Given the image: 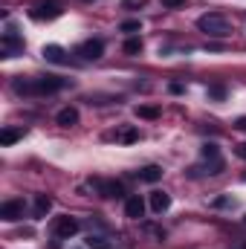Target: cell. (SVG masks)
Masks as SVG:
<instances>
[{
    "mask_svg": "<svg viewBox=\"0 0 246 249\" xmlns=\"http://www.w3.org/2000/svg\"><path fill=\"white\" fill-rule=\"evenodd\" d=\"M67 87V81L58 75H38V78H18L15 81V93L20 96H50Z\"/></svg>",
    "mask_w": 246,
    "mask_h": 249,
    "instance_id": "cell-1",
    "label": "cell"
},
{
    "mask_svg": "<svg viewBox=\"0 0 246 249\" xmlns=\"http://www.w3.org/2000/svg\"><path fill=\"white\" fill-rule=\"evenodd\" d=\"M197 29L206 32L209 38H229L232 35V23L223 15H217V12H209V15L197 18Z\"/></svg>",
    "mask_w": 246,
    "mask_h": 249,
    "instance_id": "cell-2",
    "label": "cell"
},
{
    "mask_svg": "<svg viewBox=\"0 0 246 249\" xmlns=\"http://www.w3.org/2000/svg\"><path fill=\"white\" fill-rule=\"evenodd\" d=\"M61 15H64L61 0H38L32 6V18H38V20H55Z\"/></svg>",
    "mask_w": 246,
    "mask_h": 249,
    "instance_id": "cell-3",
    "label": "cell"
},
{
    "mask_svg": "<svg viewBox=\"0 0 246 249\" xmlns=\"http://www.w3.org/2000/svg\"><path fill=\"white\" fill-rule=\"evenodd\" d=\"M75 232H78V220H75V217H70V214H61V217H55V220H53V235H55V238H61V241H70Z\"/></svg>",
    "mask_w": 246,
    "mask_h": 249,
    "instance_id": "cell-4",
    "label": "cell"
},
{
    "mask_svg": "<svg viewBox=\"0 0 246 249\" xmlns=\"http://www.w3.org/2000/svg\"><path fill=\"white\" fill-rule=\"evenodd\" d=\"M0 50H3V55H6V58H15L18 53H23V41L9 29V32L3 35V41H0Z\"/></svg>",
    "mask_w": 246,
    "mask_h": 249,
    "instance_id": "cell-5",
    "label": "cell"
},
{
    "mask_svg": "<svg viewBox=\"0 0 246 249\" xmlns=\"http://www.w3.org/2000/svg\"><path fill=\"white\" fill-rule=\"evenodd\" d=\"M23 212H26V206H23V200H6L3 206H0V217L3 220H20L23 217Z\"/></svg>",
    "mask_w": 246,
    "mask_h": 249,
    "instance_id": "cell-6",
    "label": "cell"
},
{
    "mask_svg": "<svg viewBox=\"0 0 246 249\" xmlns=\"http://www.w3.org/2000/svg\"><path fill=\"white\" fill-rule=\"evenodd\" d=\"M78 55H84V58H102L105 55V41H99V38H90V41H84L81 47H78Z\"/></svg>",
    "mask_w": 246,
    "mask_h": 249,
    "instance_id": "cell-7",
    "label": "cell"
},
{
    "mask_svg": "<svg viewBox=\"0 0 246 249\" xmlns=\"http://www.w3.org/2000/svg\"><path fill=\"white\" fill-rule=\"evenodd\" d=\"M124 214L130 217V220H139L142 214H145V200L136 194V197H127V203H124Z\"/></svg>",
    "mask_w": 246,
    "mask_h": 249,
    "instance_id": "cell-8",
    "label": "cell"
},
{
    "mask_svg": "<svg viewBox=\"0 0 246 249\" xmlns=\"http://www.w3.org/2000/svg\"><path fill=\"white\" fill-rule=\"evenodd\" d=\"M93 186L102 191V197H122V183L116 180H93Z\"/></svg>",
    "mask_w": 246,
    "mask_h": 249,
    "instance_id": "cell-9",
    "label": "cell"
},
{
    "mask_svg": "<svg viewBox=\"0 0 246 249\" xmlns=\"http://www.w3.org/2000/svg\"><path fill=\"white\" fill-rule=\"evenodd\" d=\"M168 206H171V197H168L165 191H151V209H154L157 214L168 212Z\"/></svg>",
    "mask_w": 246,
    "mask_h": 249,
    "instance_id": "cell-10",
    "label": "cell"
},
{
    "mask_svg": "<svg viewBox=\"0 0 246 249\" xmlns=\"http://www.w3.org/2000/svg\"><path fill=\"white\" fill-rule=\"evenodd\" d=\"M44 58L53 61V64H67V53H64L58 44H47L44 47Z\"/></svg>",
    "mask_w": 246,
    "mask_h": 249,
    "instance_id": "cell-11",
    "label": "cell"
},
{
    "mask_svg": "<svg viewBox=\"0 0 246 249\" xmlns=\"http://www.w3.org/2000/svg\"><path fill=\"white\" fill-rule=\"evenodd\" d=\"M55 122L64 124V127H72V124H78V110H75V107H64V110H58Z\"/></svg>",
    "mask_w": 246,
    "mask_h": 249,
    "instance_id": "cell-12",
    "label": "cell"
},
{
    "mask_svg": "<svg viewBox=\"0 0 246 249\" xmlns=\"http://www.w3.org/2000/svg\"><path fill=\"white\" fill-rule=\"evenodd\" d=\"M20 136H23V130H20V127H3V130H0V145L6 148V145L18 142Z\"/></svg>",
    "mask_w": 246,
    "mask_h": 249,
    "instance_id": "cell-13",
    "label": "cell"
},
{
    "mask_svg": "<svg viewBox=\"0 0 246 249\" xmlns=\"http://www.w3.org/2000/svg\"><path fill=\"white\" fill-rule=\"evenodd\" d=\"M162 177V168L159 165H145L142 171H139V180H145V183H157Z\"/></svg>",
    "mask_w": 246,
    "mask_h": 249,
    "instance_id": "cell-14",
    "label": "cell"
},
{
    "mask_svg": "<svg viewBox=\"0 0 246 249\" xmlns=\"http://www.w3.org/2000/svg\"><path fill=\"white\" fill-rule=\"evenodd\" d=\"M50 209H53V200H50L47 194H38V197H35V214H38V217H47Z\"/></svg>",
    "mask_w": 246,
    "mask_h": 249,
    "instance_id": "cell-15",
    "label": "cell"
},
{
    "mask_svg": "<svg viewBox=\"0 0 246 249\" xmlns=\"http://www.w3.org/2000/svg\"><path fill=\"white\" fill-rule=\"evenodd\" d=\"M136 116H139V119H157V116H159V107H154V105H139V107H136Z\"/></svg>",
    "mask_w": 246,
    "mask_h": 249,
    "instance_id": "cell-16",
    "label": "cell"
},
{
    "mask_svg": "<svg viewBox=\"0 0 246 249\" xmlns=\"http://www.w3.org/2000/svg\"><path fill=\"white\" fill-rule=\"evenodd\" d=\"M116 139L124 142V145H130V142H136V139H139V130H136V127H124V130L116 133Z\"/></svg>",
    "mask_w": 246,
    "mask_h": 249,
    "instance_id": "cell-17",
    "label": "cell"
},
{
    "mask_svg": "<svg viewBox=\"0 0 246 249\" xmlns=\"http://www.w3.org/2000/svg\"><path fill=\"white\" fill-rule=\"evenodd\" d=\"M122 50L127 53V55H139V53H142V41H139V38H127Z\"/></svg>",
    "mask_w": 246,
    "mask_h": 249,
    "instance_id": "cell-18",
    "label": "cell"
},
{
    "mask_svg": "<svg viewBox=\"0 0 246 249\" xmlns=\"http://www.w3.org/2000/svg\"><path fill=\"white\" fill-rule=\"evenodd\" d=\"M87 247L90 249H110V244H107L105 238H93V235H90V238H87Z\"/></svg>",
    "mask_w": 246,
    "mask_h": 249,
    "instance_id": "cell-19",
    "label": "cell"
},
{
    "mask_svg": "<svg viewBox=\"0 0 246 249\" xmlns=\"http://www.w3.org/2000/svg\"><path fill=\"white\" fill-rule=\"evenodd\" d=\"M119 29H122V32H142V23H139V20H124Z\"/></svg>",
    "mask_w": 246,
    "mask_h": 249,
    "instance_id": "cell-20",
    "label": "cell"
},
{
    "mask_svg": "<svg viewBox=\"0 0 246 249\" xmlns=\"http://www.w3.org/2000/svg\"><path fill=\"white\" fill-rule=\"evenodd\" d=\"M217 145H203V160H217Z\"/></svg>",
    "mask_w": 246,
    "mask_h": 249,
    "instance_id": "cell-21",
    "label": "cell"
},
{
    "mask_svg": "<svg viewBox=\"0 0 246 249\" xmlns=\"http://www.w3.org/2000/svg\"><path fill=\"white\" fill-rule=\"evenodd\" d=\"M223 93H226V90H223L220 84H214V87H209V96H211V99H223Z\"/></svg>",
    "mask_w": 246,
    "mask_h": 249,
    "instance_id": "cell-22",
    "label": "cell"
},
{
    "mask_svg": "<svg viewBox=\"0 0 246 249\" xmlns=\"http://www.w3.org/2000/svg\"><path fill=\"white\" fill-rule=\"evenodd\" d=\"M162 6L165 9H180V6H185V0H162Z\"/></svg>",
    "mask_w": 246,
    "mask_h": 249,
    "instance_id": "cell-23",
    "label": "cell"
},
{
    "mask_svg": "<svg viewBox=\"0 0 246 249\" xmlns=\"http://www.w3.org/2000/svg\"><path fill=\"white\" fill-rule=\"evenodd\" d=\"M238 157H244L246 160V145H238Z\"/></svg>",
    "mask_w": 246,
    "mask_h": 249,
    "instance_id": "cell-24",
    "label": "cell"
},
{
    "mask_svg": "<svg viewBox=\"0 0 246 249\" xmlns=\"http://www.w3.org/2000/svg\"><path fill=\"white\" fill-rule=\"evenodd\" d=\"M84 3H96V0H84Z\"/></svg>",
    "mask_w": 246,
    "mask_h": 249,
    "instance_id": "cell-25",
    "label": "cell"
},
{
    "mask_svg": "<svg viewBox=\"0 0 246 249\" xmlns=\"http://www.w3.org/2000/svg\"><path fill=\"white\" fill-rule=\"evenodd\" d=\"M244 223H246V217H244Z\"/></svg>",
    "mask_w": 246,
    "mask_h": 249,
    "instance_id": "cell-26",
    "label": "cell"
}]
</instances>
